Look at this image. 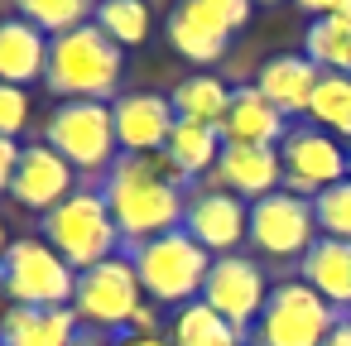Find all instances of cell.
<instances>
[{"mask_svg":"<svg viewBox=\"0 0 351 346\" xmlns=\"http://www.w3.org/2000/svg\"><path fill=\"white\" fill-rule=\"evenodd\" d=\"M116 346H173V341H169V336H135V332H125Z\"/></svg>","mask_w":351,"mask_h":346,"instance_id":"836d02e7","label":"cell"},{"mask_svg":"<svg viewBox=\"0 0 351 346\" xmlns=\"http://www.w3.org/2000/svg\"><path fill=\"white\" fill-rule=\"evenodd\" d=\"M245 240L265 255V260H303L317 240V217L313 202L298 193H269L260 202H250V231Z\"/></svg>","mask_w":351,"mask_h":346,"instance_id":"30bf717a","label":"cell"},{"mask_svg":"<svg viewBox=\"0 0 351 346\" xmlns=\"http://www.w3.org/2000/svg\"><path fill=\"white\" fill-rule=\"evenodd\" d=\"M265 298H269V279H265L260 260H250V255H217L212 260L207 284H202V303L212 312H221L236 332H250L260 322Z\"/></svg>","mask_w":351,"mask_h":346,"instance_id":"8fae6325","label":"cell"},{"mask_svg":"<svg viewBox=\"0 0 351 346\" xmlns=\"http://www.w3.org/2000/svg\"><path fill=\"white\" fill-rule=\"evenodd\" d=\"M130 332H135V336H159V312H154V308L145 303V308L135 312V322H130Z\"/></svg>","mask_w":351,"mask_h":346,"instance_id":"d6a6232c","label":"cell"},{"mask_svg":"<svg viewBox=\"0 0 351 346\" xmlns=\"http://www.w3.org/2000/svg\"><path fill=\"white\" fill-rule=\"evenodd\" d=\"M73 346H101V341H97V336H87V332H77V336H73Z\"/></svg>","mask_w":351,"mask_h":346,"instance_id":"8d00e7d4","label":"cell"},{"mask_svg":"<svg viewBox=\"0 0 351 346\" xmlns=\"http://www.w3.org/2000/svg\"><path fill=\"white\" fill-rule=\"evenodd\" d=\"M183 173L173 169V159L159 154H121L106 173V207L116 217V231L130 245H145L154 236H169L183 226L188 212V193H183Z\"/></svg>","mask_w":351,"mask_h":346,"instance_id":"6da1fadb","label":"cell"},{"mask_svg":"<svg viewBox=\"0 0 351 346\" xmlns=\"http://www.w3.org/2000/svg\"><path fill=\"white\" fill-rule=\"evenodd\" d=\"M92 25H97L111 44L135 49V44L149 39V25H154V20H149V0H97Z\"/></svg>","mask_w":351,"mask_h":346,"instance_id":"d4e9b609","label":"cell"},{"mask_svg":"<svg viewBox=\"0 0 351 346\" xmlns=\"http://www.w3.org/2000/svg\"><path fill=\"white\" fill-rule=\"evenodd\" d=\"M111 116H116L121 154H159L178 125L169 97H159V92H125L111 101Z\"/></svg>","mask_w":351,"mask_h":346,"instance_id":"4fadbf2b","label":"cell"},{"mask_svg":"<svg viewBox=\"0 0 351 346\" xmlns=\"http://www.w3.org/2000/svg\"><path fill=\"white\" fill-rule=\"evenodd\" d=\"M77 312L73 308H5L0 312V346H73Z\"/></svg>","mask_w":351,"mask_h":346,"instance_id":"d6986e66","label":"cell"},{"mask_svg":"<svg viewBox=\"0 0 351 346\" xmlns=\"http://www.w3.org/2000/svg\"><path fill=\"white\" fill-rule=\"evenodd\" d=\"M15 10L34 29H44L49 39H58V34L77 29V25H92L97 0H15Z\"/></svg>","mask_w":351,"mask_h":346,"instance_id":"4316f807","label":"cell"},{"mask_svg":"<svg viewBox=\"0 0 351 346\" xmlns=\"http://www.w3.org/2000/svg\"><path fill=\"white\" fill-rule=\"evenodd\" d=\"M15 169H20V145L15 140H0V193H10Z\"/></svg>","mask_w":351,"mask_h":346,"instance_id":"4dcf8cb0","label":"cell"},{"mask_svg":"<svg viewBox=\"0 0 351 346\" xmlns=\"http://www.w3.org/2000/svg\"><path fill=\"white\" fill-rule=\"evenodd\" d=\"M68 193H77V173L63 154H53L44 140L39 145H25L20 149V169H15V183H10V197L29 212H53Z\"/></svg>","mask_w":351,"mask_h":346,"instance_id":"5bb4252c","label":"cell"},{"mask_svg":"<svg viewBox=\"0 0 351 346\" xmlns=\"http://www.w3.org/2000/svg\"><path fill=\"white\" fill-rule=\"evenodd\" d=\"M39 231H44V240H49L77 274L92 269V264H101V260H111V255L125 245L101 188H77V193H68L53 212H44V226H39Z\"/></svg>","mask_w":351,"mask_h":346,"instance_id":"3957f363","label":"cell"},{"mask_svg":"<svg viewBox=\"0 0 351 346\" xmlns=\"http://www.w3.org/2000/svg\"><path fill=\"white\" fill-rule=\"evenodd\" d=\"M298 10H308L313 20H327V15H341V10H351V0H293Z\"/></svg>","mask_w":351,"mask_h":346,"instance_id":"1f68e13d","label":"cell"},{"mask_svg":"<svg viewBox=\"0 0 351 346\" xmlns=\"http://www.w3.org/2000/svg\"><path fill=\"white\" fill-rule=\"evenodd\" d=\"M164 39L188 58V63H217L221 53H226V39H212V34H202L197 25H188L183 15H173L169 10V25H164Z\"/></svg>","mask_w":351,"mask_h":346,"instance_id":"83f0119b","label":"cell"},{"mask_svg":"<svg viewBox=\"0 0 351 346\" xmlns=\"http://www.w3.org/2000/svg\"><path fill=\"white\" fill-rule=\"evenodd\" d=\"M289 135V116H279L260 87H236L231 92V111L221 121V145H265V149H279Z\"/></svg>","mask_w":351,"mask_h":346,"instance_id":"2e32d148","label":"cell"},{"mask_svg":"<svg viewBox=\"0 0 351 346\" xmlns=\"http://www.w3.org/2000/svg\"><path fill=\"white\" fill-rule=\"evenodd\" d=\"M44 145L63 154L73 173H111V164L121 159L116 116L106 101H58L44 125Z\"/></svg>","mask_w":351,"mask_h":346,"instance_id":"8992f818","label":"cell"},{"mask_svg":"<svg viewBox=\"0 0 351 346\" xmlns=\"http://www.w3.org/2000/svg\"><path fill=\"white\" fill-rule=\"evenodd\" d=\"M231 92H236V87H226L221 77L197 73V77H183V82L169 92V106H173L178 121L221 130V121H226V111H231Z\"/></svg>","mask_w":351,"mask_h":346,"instance_id":"44dd1931","label":"cell"},{"mask_svg":"<svg viewBox=\"0 0 351 346\" xmlns=\"http://www.w3.org/2000/svg\"><path fill=\"white\" fill-rule=\"evenodd\" d=\"M250 5H279V0H250Z\"/></svg>","mask_w":351,"mask_h":346,"instance_id":"74e56055","label":"cell"},{"mask_svg":"<svg viewBox=\"0 0 351 346\" xmlns=\"http://www.w3.org/2000/svg\"><path fill=\"white\" fill-rule=\"evenodd\" d=\"M130 264H135V274H140L145 298L169 303V308H188V303L202 298L212 255L178 226V231H169V236H154V240H145V245H130Z\"/></svg>","mask_w":351,"mask_h":346,"instance_id":"277c9868","label":"cell"},{"mask_svg":"<svg viewBox=\"0 0 351 346\" xmlns=\"http://www.w3.org/2000/svg\"><path fill=\"white\" fill-rule=\"evenodd\" d=\"M29 125V92L0 82V140H15Z\"/></svg>","mask_w":351,"mask_h":346,"instance_id":"f546056e","label":"cell"},{"mask_svg":"<svg viewBox=\"0 0 351 346\" xmlns=\"http://www.w3.org/2000/svg\"><path fill=\"white\" fill-rule=\"evenodd\" d=\"M313 217H317V236H332V240H351V178L317 193L313 197Z\"/></svg>","mask_w":351,"mask_h":346,"instance_id":"f1b7e54d","label":"cell"},{"mask_svg":"<svg viewBox=\"0 0 351 346\" xmlns=\"http://www.w3.org/2000/svg\"><path fill=\"white\" fill-rule=\"evenodd\" d=\"M337 322H341V312L332 303H322L303 279H284L269 288L265 312L245 332V341L250 346H322Z\"/></svg>","mask_w":351,"mask_h":346,"instance_id":"52a82bcc","label":"cell"},{"mask_svg":"<svg viewBox=\"0 0 351 346\" xmlns=\"http://www.w3.org/2000/svg\"><path fill=\"white\" fill-rule=\"evenodd\" d=\"M49 68V34L34 29L29 20H0V82L29 87Z\"/></svg>","mask_w":351,"mask_h":346,"instance_id":"ffe728a7","label":"cell"},{"mask_svg":"<svg viewBox=\"0 0 351 346\" xmlns=\"http://www.w3.org/2000/svg\"><path fill=\"white\" fill-rule=\"evenodd\" d=\"M0 288L15 308H73L77 269L44 236H20L0 264Z\"/></svg>","mask_w":351,"mask_h":346,"instance_id":"5b68a950","label":"cell"},{"mask_svg":"<svg viewBox=\"0 0 351 346\" xmlns=\"http://www.w3.org/2000/svg\"><path fill=\"white\" fill-rule=\"evenodd\" d=\"M212 188L236 193L241 202H260V197L279 193L284 188L279 149H265V145H221V159L212 169Z\"/></svg>","mask_w":351,"mask_h":346,"instance_id":"9a60e30c","label":"cell"},{"mask_svg":"<svg viewBox=\"0 0 351 346\" xmlns=\"http://www.w3.org/2000/svg\"><path fill=\"white\" fill-rule=\"evenodd\" d=\"M140 308H145V288L130 255H111L77 274V288H73L77 322H92L97 332H130Z\"/></svg>","mask_w":351,"mask_h":346,"instance_id":"ba28073f","label":"cell"},{"mask_svg":"<svg viewBox=\"0 0 351 346\" xmlns=\"http://www.w3.org/2000/svg\"><path fill=\"white\" fill-rule=\"evenodd\" d=\"M346 159H351V149H346Z\"/></svg>","mask_w":351,"mask_h":346,"instance_id":"f35d334b","label":"cell"},{"mask_svg":"<svg viewBox=\"0 0 351 346\" xmlns=\"http://www.w3.org/2000/svg\"><path fill=\"white\" fill-rule=\"evenodd\" d=\"M121 73H125V49L111 44L97 25H77L49 39L44 82L58 101H106L121 87Z\"/></svg>","mask_w":351,"mask_h":346,"instance_id":"7a4b0ae2","label":"cell"},{"mask_svg":"<svg viewBox=\"0 0 351 346\" xmlns=\"http://www.w3.org/2000/svg\"><path fill=\"white\" fill-rule=\"evenodd\" d=\"M322 346H351V317H341V322L332 327V336H327Z\"/></svg>","mask_w":351,"mask_h":346,"instance_id":"e575fe53","label":"cell"},{"mask_svg":"<svg viewBox=\"0 0 351 346\" xmlns=\"http://www.w3.org/2000/svg\"><path fill=\"white\" fill-rule=\"evenodd\" d=\"M183 231L217 260V255H236V245L250 231V202H241L236 193L221 188H193L188 193V212H183Z\"/></svg>","mask_w":351,"mask_h":346,"instance_id":"7c38bea8","label":"cell"},{"mask_svg":"<svg viewBox=\"0 0 351 346\" xmlns=\"http://www.w3.org/2000/svg\"><path fill=\"white\" fill-rule=\"evenodd\" d=\"M317 77H322V73H317L303 53H279V58L260 63L255 87H260V97H265L279 116H308V101H313Z\"/></svg>","mask_w":351,"mask_h":346,"instance_id":"e0dca14e","label":"cell"},{"mask_svg":"<svg viewBox=\"0 0 351 346\" xmlns=\"http://www.w3.org/2000/svg\"><path fill=\"white\" fill-rule=\"evenodd\" d=\"M164 154L173 159V169H178L188 183H193V178H212V169H217V159H221V130L178 121L173 135H169V145H164Z\"/></svg>","mask_w":351,"mask_h":346,"instance_id":"7402d4cb","label":"cell"},{"mask_svg":"<svg viewBox=\"0 0 351 346\" xmlns=\"http://www.w3.org/2000/svg\"><path fill=\"white\" fill-rule=\"evenodd\" d=\"M308 121L337 140H351V73H322L308 101Z\"/></svg>","mask_w":351,"mask_h":346,"instance_id":"cb8c5ba5","label":"cell"},{"mask_svg":"<svg viewBox=\"0 0 351 346\" xmlns=\"http://www.w3.org/2000/svg\"><path fill=\"white\" fill-rule=\"evenodd\" d=\"M279 164H284V193H298L308 202L351 178V159H346L341 140L317 125H289V135L279 145Z\"/></svg>","mask_w":351,"mask_h":346,"instance_id":"9c48e42d","label":"cell"},{"mask_svg":"<svg viewBox=\"0 0 351 346\" xmlns=\"http://www.w3.org/2000/svg\"><path fill=\"white\" fill-rule=\"evenodd\" d=\"M169 341H173V346H250L245 332H236V327H231L221 312H212L202 298L173 312Z\"/></svg>","mask_w":351,"mask_h":346,"instance_id":"603a6c76","label":"cell"},{"mask_svg":"<svg viewBox=\"0 0 351 346\" xmlns=\"http://www.w3.org/2000/svg\"><path fill=\"white\" fill-rule=\"evenodd\" d=\"M250 10H255L250 0H178V5H173V15H183V20L197 25L202 34L226 39V44H231L236 29H245Z\"/></svg>","mask_w":351,"mask_h":346,"instance_id":"484cf974","label":"cell"},{"mask_svg":"<svg viewBox=\"0 0 351 346\" xmlns=\"http://www.w3.org/2000/svg\"><path fill=\"white\" fill-rule=\"evenodd\" d=\"M5 250H10V236H5V221H0V264H5ZM0 303H5V288H0Z\"/></svg>","mask_w":351,"mask_h":346,"instance_id":"d590c367","label":"cell"},{"mask_svg":"<svg viewBox=\"0 0 351 346\" xmlns=\"http://www.w3.org/2000/svg\"><path fill=\"white\" fill-rule=\"evenodd\" d=\"M298 279L322 298L332 303L337 312L351 308V240H332V236H317L313 250L298 260Z\"/></svg>","mask_w":351,"mask_h":346,"instance_id":"ac0fdd59","label":"cell"}]
</instances>
